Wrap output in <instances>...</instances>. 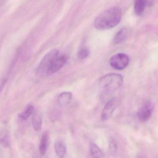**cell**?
I'll use <instances>...</instances> for the list:
<instances>
[{"label": "cell", "instance_id": "cell-1", "mask_svg": "<svg viewBox=\"0 0 158 158\" xmlns=\"http://www.w3.org/2000/svg\"><path fill=\"white\" fill-rule=\"evenodd\" d=\"M122 10L119 7H113L102 12L95 19L94 26L97 29L105 30L115 27L120 23Z\"/></svg>", "mask_w": 158, "mask_h": 158}, {"label": "cell", "instance_id": "cell-2", "mask_svg": "<svg viewBox=\"0 0 158 158\" xmlns=\"http://www.w3.org/2000/svg\"><path fill=\"white\" fill-rule=\"evenodd\" d=\"M123 83V77L117 73H110L102 77L99 81V87L102 94H109L120 88Z\"/></svg>", "mask_w": 158, "mask_h": 158}, {"label": "cell", "instance_id": "cell-3", "mask_svg": "<svg viewBox=\"0 0 158 158\" xmlns=\"http://www.w3.org/2000/svg\"><path fill=\"white\" fill-rule=\"evenodd\" d=\"M59 54V51L57 49H53L48 52L43 57L38 66L37 73L40 75H46L47 70L51 64Z\"/></svg>", "mask_w": 158, "mask_h": 158}, {"label": "cell", "instance_id": "cell-4", "mask_svg": "<svg viewBox=\"0 0 158 158\" xmlns=\"http://www.w3.org/2000/svg\"><path fill=\"white\" fill-rule=\"evenodd\" d=\"M129 58L125 53H118L113 56L110 60V64L117 70L124 69L128 65Z\"/></svg>", "mask_w": 158, "mask_h": 158}, {"label": "cell", "instance_id": "cell-5", "mask_svg": "<svg viewBox=\"0 0 158 158\" xmlns=\"http://www.w3.org/2000/svg\"><path fill=\"white\" fill-rule=\"evenodd\" d=\"M68 60V57L65 54H59L52 61L47 70L46 75H51L60 71L64 67Z\"/></svg>", "mask_w": 158, "mask_h": 158}, {"label": "cell", "instance_id": "cell-6", "mask_svg": "<svg viewBox=\"0 0 158 158\" xmlns=\"http://www.w3.org/2000/svg\"><path fill=\"white\" fill-rule=\"evenodd\" d=\"M153 110V103L151 101L144 103L138 111L137 115L139 121L142 122L148 121L150 118Z\"/></svg>", "mask_w": 158, "mask_h": 158}, {"label": "cell", "instance_id": "cell-7", "mask_svg": "<svg viewBox=\"0 0 158 158\" xmlns=\"http://www.w3.org/2000/svg\"><path fill=\"white\" fill-rule=\"evenodd\" d=\"M119 104V100L117 98H113L110 100L104 106L101 114L102 120L106 121L112 115L115 109Z\"/></svg>", "mask_w": 158, "mask_h": 158}, {"label": "cell", "instance_id": "cell-8", "mask_svg": "<svg viewBox=\"0 0 158 158\" xmlns=\"http://www.w3.org/2000/svg\"><path fill=\"white\" fill-rule=\"evenodd\" d=\"M129 30L127 27H124L120 29L114 38L113 44L117 45L122 43L126 40L129 35Z\"/></svg>", "mask_w": 158, "mask_h": 158}, {"label": "cell", "instance_id": "cell-9", "mask_svg": "<svg viewBox=\"0 0 158 158\" xmlns=\"http://www.w3.org/2000/svg\"><path fill=\"white\" fill-rule=\"evenodd\" d=\"M151 2L143 0H138L135 1L134 3V11L137 16H140L143 14L146 7L150 5Z\"/></svg>", "mask_w": 158, "mask_h": 158}, {"label": "cell", "instance_id": "cell-10", "mask_svg": "<svg viewBox=\"0 0 158 158\" xmlns=\"http://www.w3.org/2000/svg\"><path fill=\"white\" fill-rule=\"evenodd\" d=\"M0 144L6 148H9L10 146V135L6 128L0 129Z\"/></svg>", "mask_w": 158, "mask_h": 158}, {"label": "cell", "instance_id": "cell-11", "mask_svg": "<svg viewBox=\"0 0 158 158\" xmlns=\"http://www.w3.org/2000/svg\"><path fill=\"white\" fill-rule=\"evenodd\" d=\"M49 138L48 132H44L41 137L39 145L40 152L41 156H44L46 154L48 146Z\"/></svg>", "mask_w": 158, "mask_h": 158}, {"label": "cell", "instance_id": "cell-12", "mask_svg": "<svg viewBox=\"0 0 158 158\" xmlns=\"http://www.w3.org/2000/svg\"><path fill=\"white\" fill-rule=\"evenodd\" d=\"M54 149L57 156L59 158H64L66 152L65 143L62 140H57L54 144Z\"/></svg>", "mask_w": 158, "mask_h": 158}, {"label": "cell", "instance_id": "cell-13", "mask_svg": "<svg viewBox=\"0 0 158 158\" xmlns=\"http://www.w3.org/2000/svg\"><path fill=\"white\" fill-rule=\"evenodd\" d=\"M72 98L70 92H64L61 93L58 98V103L61 106H64L69 104Z\"/></svg>", "mask_w": 158, "mask_h": 158}, {"label": "cell", "instance_id": "cell-14", "mask_svg": "<svg viewBox=\"0 0 158 158\" xmlns=\"http://www.w3.org/2000/svg\"><path fill=\"white\" fill-rule=\"evenodd\" d=\"M33 126L35 131H40L42 126V115L38 112H35L33 118Z\"/></svg>", "mask_w": 158, "mask_h": 158}, {"label": "cell", "instance_id": "cell-15", "mask_svg": "<svg viewBox=\"0 0 158 158\" xmlns=\"http://www.w3.org/2000/svg\"><path fill=\"white\" fill-rule=\"evenodd\" d=\"M90 154L93 158H101L102 152L99 147L94 143L90 144L89 147Z\"/></svg>", "mask_w": 158, "mask_h": 158}, {"label": "cell", "instance_id": "cell-16", "mask_svg": "<svg viewBox=\"0 0 158 158\" xmlns=\"http://www.w3.org/2000/svg\"><path fill=\"white\" fill-rule=\"evenodd\" d=\"M34 110V107L33 105L30 104L27 106L23 112L19 114V118L22 121H25L32 114Z\"/></svg>", "mask_w": 158, "mask_h": 158}, {"label": "cell", "instance_id": "cell-17", "mask_svg": "<svg viewBox=\"0 0 158 158\" xmlns=\"http://www.w3.org/2000/svg\"><path fill=\"white\" fill-rule=\"evenodd\" d=\"M89 53L90 52L89 49L88 48L84 47L79 50L77 54V58L80 60H85L88 57Z\"/></svg>", "mask_w": 158, "mask_h": 158}, {"label": "cell", "instance_id": "cell-18", "mask_svg": "<svg viewBox=\"0 0 158 158\" xmlns=\"http://www.w3.org/2000/svg\"><path fill=\"white\" fill-rule=\"evenodd\" d=\"M4 85V83H2V85H1V86H0V92L1 91V90H2V88H3V86Z\"/></svg>", "mask_w": 158, "mask_h": 158}, {"label": "cell", "instance_id": "cell-19", "mask_svg": "<svg viewBox=\"0 0 158 158\" xmlns=\"http://www.w3.org/2000/svg\"><path fill=\"white\" fill-rule=\"evenodd\" d=\"M137 158H145V157H143V156H139Z\"/></svg>", "mask_w": 158, "mask_h": 158}, {"label": "cell", "instance_id": "cell-20", "mask_svg": "<svg viewBox=\"0 0 158 158\" xmlns=\"http://www.w3.org/2000/svg\"><path fill=\"white\" fill-rule=\"evenodd\" d=\"M1 155H2V151L1 149H0V158H1Z\"/></svg>", "mask_w": 158, "mask_h": 158}]
</instances>
